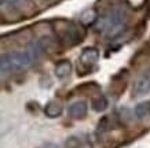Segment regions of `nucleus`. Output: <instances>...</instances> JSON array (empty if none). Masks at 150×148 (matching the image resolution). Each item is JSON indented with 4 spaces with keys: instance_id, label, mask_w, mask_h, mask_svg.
<instances>
[{
    "instance_id": "nucleus-11",
    "label": "nucleus",
    "mask_w": 150,
    "mask_h": 148,
    "mask_svg": "<svg viewBox=\"0 0 150 148\" xmlns=\"http://www.w3.org/2000/svg\"><path fill=\"white\" fill-rule=\"evenodd\" d=\"M41 148H58L55 144H47V145H44V147H41Z\"/></svg>"
},
{
    "instance_id": "nucleus-2",
    "label": "nucleus",
    "mask_w": 150,
    "mask_h": 148,
    "mask_svg": "<svg viewBox=\"0 0 150 148\" xmlns=\"http://www.w3.org/2000/svg\"><path fill=\"white\" fill-rule=\"evenodd\" d=\"M61 37H62V41H64V43H68V44L73 45V44L80 43V40L84 37V32L79 26H76V25H70V26L66 27V29L62 32Z\"/></svg>"
},
{
    "instance_id": "nucleus-3",
    "label": "nucleus",
    "mask_w": 150,
    "mask_h": 148,
    "mask_svg": "<svg viewBox=\"0 0 150 148\" xmlns=\"http://www.w3.org/2000/svg\"><path fill=\"white\" fill-rule=\"evenodd\" d=\"M99 59V52L96 48H92V47H88V48L83 49L81 55H80V65L83 67H86L87 70L94 66Z\"/></svg>"
},
{
    "instance_id": "nucleus-5",
    "label": "nucleus",
    "mask_w": 150,
    "mask_h": 148,
    "mask_svg": "<svg viewBox=\"0 0 150 148\" xmlns=\"http://www.w3.org/2000/svg\"><path fill=\"white\" fill-rule=\"evenodd\" d=\"M149 92H150V76L145 74L137 81L135 88H134V93L137 96H143V95L149 93Z\"/></svg>"
},
{
    "instance_id": "nucleus-7",
    "label": "nucleus",
    "mask_w": 150,
    "mask_h": 148,
    "mask_svg": "<svg viewBox=\"0 0 150 148\" xmlns=\"http://www.w3.org/2000/svg\"><path fill=\"white\" fill-rule=\"evenodd\" d=\"M44 114L48 118H57L62 114V106L57 102H50L44 108Z\"/></svg>"
},
{
    "instance_id": "nucleus-4",
    "label": "nucleus",
    "mask_w": 150,
    "mask_h": 148,
    "mask_svg": "<svg viewBox=\"0 0 150 148\" xmlns=\"http://www.w3.org/2000/svg\"><path fill=\"white\" fill-rule=\"evenodd\" d=\"M87 111H88V107H87V103L86 102H74L69 106L68 108V112L69 115L72 118H76V119H81L87 115Z\"/></svg>"
},
{
    "instance_id": "nucleus-1",
    "label": "nucleus",
    "mask_w": 150,
    "mask_h": 148,
    "mask_svg": "<svg viewBox=\"0 0 150 148\" xmlns=\"http://www.w3.org/2000/svg\"><path fill=\"white\" fill-rule=\"evenodd\" d=\"M10 59L13 70H19L29 66L35 58L30 54V51H18V52H10Z\"/></svg>"
},
{
    "instance_id": "nucleus-10",
    "label": "nucleus",
    "mask_w": 150,
    "mask_h": 148,
    "mask_svg": "<svg viewBox=\"0 0 150 148\" xmlns=\"http://www.w3.org/2000/svg\"><path fill=\"white\" fill-rule=\"evenodd\" d=\"M112 128V123H110V118L109 117H105L102 121L99 122V125H98V129L99 130H109Z\"/></svg>"
},
{
    "instance_id": "nucleus-9",
    "label": "nucleus",
    "mask_w": 150,
    "mask_h": 148,
    "mask_svg": "<svg viewBox=\"0 0 150 148\" xmlns=\"http://www.w3.org/2000/svg\"><path fill=\"white\" fill-rule=\"evenodd\" d=\"M134 112H135V117H137L138 119H143L145 117H147V114L150 112V103L149 102H142V103H139L137 107H135Z\"/></svg>"
},
{
    "instance_id": "nucleus-8",
    "label": "nucleus",
    "mask_w": 150,
    "mask_h": 148,
    "mask_svg": "<svg viewBox=\"0 0 150 148\" xmlns=\"http://www.w3.org/2000/svg\"><path fill=\"white\" fill-rule=\"evenodd\" d=\"M108 106H109V100H108V97L103 96V95L94 97V100H92V103H91L92 110H94V111H98V112L105 111V110L108 108Z\"/></svg>"
},
{
    "instance_id": "nucleus-6",
    "label": "nucleus",
    "mask_w": 150,
    "mask_h": 148,
    "mask_svg": "<svg viewBox=\"0 0 150 148\" xmlns=\"http://www.w3.org/2000/svg\"><path fill=\"white\" fill-rule=\"evenodd\" d=\"M55 76L58 77L59 80H64L66 77L70 74L72 72V65L69 60H62V62H59L57 66H55Z\"/></svg>"
}]
</instances>
